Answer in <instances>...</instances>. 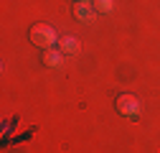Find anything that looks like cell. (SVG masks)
<instances>
[{
  "label": "cell",
  "instance_id": "6da1fadb",
  "mask_svg": "<svg viewBox=\"0 0 160 153\" xmlns=\"http://www.w3.org/2000/svg\"><path fill=\"white\" fill-rule=\"evenodd\" d=\"M28 38H31V44L41 46V49H53L58 44V33L48 23H33L31 31H28Z\"/></svg>",
  "mask_w": 160,
  "mask_h": 153
},
{
  "label": "cell",
  "instance_id": "277c9868",
  "mask_svg": "<svg viewBox=\"0 0 160 153\" xmlns=\"http://www.w3.org/2000/svg\"><path fill=\"white\" fill-rule=\"evenodd\" d=\"M74 15H76V21H82V23H92L97 10L92 8V3H74Z\"/></svg>",
  "mask_w": 160,
  "mask_h": 153
},
{
  "label": "cell",
  "instance_id": "3957f363",
  "mask_svg": "<svg viewBox=\"0 0 160 153\" xmlns=\"http://www.w3.org/2000/svg\"><path fill=\"white\" fill-rule=\"evenodd\" d=\"M58 49L64 51V56H69V54H79V41H76V36H71V33H64V36H58V44H56Z\"/></svg>",
  "mask_w": 160,
  "mask_h": 153
},
{
  "label": "cell",
  "instance_id": "7a4b0ae2",
  "mask_svg": "<svg viewBox=\"0 0 160 153\" xmlns=\"http://www.w3.org/2000/svg\"><path fill=\"white\" fill-rule=\"evenodd\" d=\"M114 107H117V112H119V115H125V118H130V120H135L137 115H140V110H142L140 100L135 97V94H130V92L119 94V97L114 100Z\"/></svg>",
  "mask_w": 160,
  "mask_h": 153
},
{
  "label": "cell",
  "instance_id": "52a82bcc",
  "mask_svg": "<svg viewBox=\"0 0 160 153\" xmlns=\"http://www.w3.org/2000/svg\"><path fill=\"white\" fill-rule=\"evenodd\" d=\"M74 3H92V0H74Z\"/></svg>",
  "mask_w": 160,
  "mask_h": 153
},
{
  "label": "cell",
  "instance_id": "5b68a950",
  "mask_svg": "<svg viewBox=\"0 0 160 153\" xmlns=\"http://www.w3.org/2000/svg\"><path fill=\"white\" fill-rule=\"evenodd\" d=\"M43 64L51 66V69H58V66L64 64V51L58 49V46L56 49H46L43 51Z\"/></svg>",
  "mask_w": 160,
  "mask_h": 153
},
{
  "label": "cell",
  "instance_id": "8992f818",
  "mask_svg": "<svg viewBox=\"0 0 160 153\" xmlns=\"http://www.w3.org/2000/svg\"><path fill=\"white\" fill-rule=\"evenodd\" d=\"M92 8H94L97 13H112L114 0H92Z\"/></svg>",
  "mask_w": 160,
  "mask_h": 153
}]
</instances>
